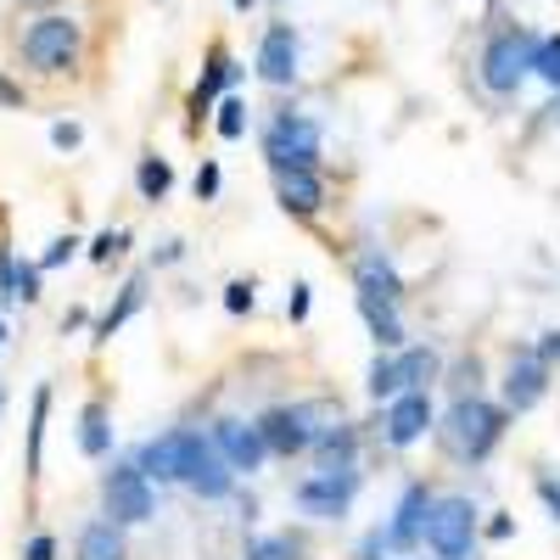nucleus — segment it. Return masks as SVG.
Instances as JSON below:
<instances>
[{
	"label": "nucleus",
	"instance_id": "1",
	"mask_svg": "<svg viewBox=\"0 0 560 560\" xmlns=\"http://www.w3.org/2000/svg\"><path fill=\"white\" fill-rule=\"evenodd\" d=\"M504 404H493V398H482V393H471V398H454L443 415H438V443L454 454V459H465V465H482L493 448H499V438H504Z\"/></svg>",
	"mask_w": 560,
	"mask_h": 560
},
{
	"label": "nucleus",
	"instance_id": "2",
	"mask_svg": "<svg viewBox=\"0 0 560 560\" xmlns=\"http://www.w3.org/2000/svg\"><path fill=\"white\" fill-rule=\"evenodd\" d=\"M79 57H84V28H79L73 18H62V12H39V18L23 28V62H28L34 73L62 79V73L79 68Z\"/></svg>",
	"mask_w": 560,
	"mask_h": 560
},
{
	"label": "nucleus",
	"instance_id": "3",
	"mask_svg": "<svg viewBox=\"0 0 560 560\" xmlns=\"http://www.w3.org/2000/svg\"><path fill=\"white\" fill-rule=\"evenodd\" d=\"M533 57H538V34H527L522 23L516 28H499L482 45V62H477L482 90H488V96H516V90L533 79Z\"/></svg>",
	"mask_w": 560,
	"mask_h": 560
},
{
	"label": "nucleus",
	"instance_id": "4",
	"mask_svg": "<svg viewBox=\"0 0 560 560\" xmlns=\"http://www.w3.org/2000/svg\"><path fill=\"white\" fill-rule=\"evenodd\" d=\"M427 549L438 560H471L477 549V504L465 499V493H448L432 504V516H427Z\"/></svg>",
	"mask_w": 560,
	"mask_h": 560
},
{
	"label": "nucleus",
	"instance_id": "5",
	"mask_svg": "<svg viewBox=\"0 0 560 560\" xmlns=\"http://www.w3.org/2000/svg\"><path fill=\"white\" fill-rule=\"evenodd\" d=\"M264 158L269 168H319V124L303 113H275L264 124Z\"/></svg>",
	"mask_w": 560,
	"mask_h": 560
},
{
	"label": "nucleus",
	"instance_id": "6",
	"mask_svg": "<svg viewBox=\"0 0 560 560\" xmlns=\"http://www.w3.org/2000/svg\"><path fill=\"white\" fill-rule=\"evenodd\" d=\"M359 471H308L298 488H292V504L303 510L308 522H342L353 499H359Z\"/></svg>",
	"mask_w": 560,
	"mask_h": 560
},
{
	"label": "nucleus",
	"instance_id": "7",
	"mask_svg": "<svg viewBox=\"0 0 560 560\" xmlns=\"http://www.w3.org/2000/svg\"><path fill=\"white\" fill-rule=\"evenodd\" d=\"M102 504H107V516L118 527H140V522H152V510H158V493H152V477L140 471V465H113V471L102 477Z\"/></svg>",
	"mask_w": 560,
	"mask_h": 560
},
{
	"label": "nucleus",
	"instance_id": "8",
	"mask_svg": "<svg viewBox=\"0 0 560 560\" xmlns=\"http://www.w3.org/2000/svg\"><path fill=\"white\" fill-rule=\"evenodd\" d=\"M314 420H319L314 404H275V409L258 415V432H264V443H269L275 459H292V454H308L314 448V438H319Z\"/></svg>",
	"mask_w": 560,
	"mask_h": 560
},
{
	"label": "nucleus",
	"instance_id": "9",
	"mask_svg": "<svg viewBox=\"0 0 560 560\" xmlns=\"http://www.w3.org/2000/svg\"><path fill=\"white\" fill-rule=\"evenodd\" d=\"M438 432V409H432V387H409L398 398H387V420H382V438L387 448H415Z\"/></svg>",
	"mask_w": 560,
	"mask_h": 560
},
{
	"label": "nucleus",
	"instance_id": "10",
	"mask_svg": "<svg viewBox=\"0 0 560 560\" xmlns=\"http://www.w3.org/2000/svg\"><path fill=\"white\" fill-rule=\"evenodd\" d=\"M213 448L230 459V471H264V459H275L269 454V443H264V432H258V420H236V415H224V420H213Z\"/></svg>",
	"mask_w": 560,
	"mask_h": 560
},
{
	"label": "nucleus",
	"instance_id": "11",
	"mask_svg": "<svg viewBox=\"0 0 560 560\" xmlns=\"http://www.w3.org/2000/svg\"><path fill=\"white\" fill-rule=\"evenodd\" d=\"M298 57H303V45H298V28L292 23H269L264 39H258V79L269 90H292L298 84Z\"/></svg>",
	"mask_w": 560,
	"mask_h": 560
},
{
	"label": "nucleus",
	"instance_id": "12",
	"mask_svg": "<svg viewBox=\"0 0 560 560\" xmlns=\"http://www.w3.org/2000/svg\"><path fill=\"white\" fill-rule=\"evenodd\" d=\"M549 393V364L538 359V348H522V353H510V370H504V409L510 415H527L538 409Z\"/></svg>",
	"mask_w": 560,
	"mask_h": 560
},
{
	"label": "nucleus",
	"instance_id": "13",
	"mask_svg": "<svg viewBox=\"0 0 560 560\" xmlns=\"http://www.w3.org/2000/svg\"><path fill=\"white\" fill-rule=\"evenodd\" d=\"M432 504H438V493H432L427 482H409V488H404V499H398V510H393V522H387L393 555H409V549L427 544V516H432Z\"/></svg>",
	"mask_w": 560,
	"mask_h": 560
},
{
	"label": "nucleus",
	"instance_id": "14",
	"mask_svg": "<svg viewBox=\"0 0 560 560\" xmlns=\"http://www.w3.org/2000/svg\"><path fill=\"white\" fill-rule=\"evenodd\" d=\"M275 197L292 219H314L325 208V179L319 168H275Z\"/></svg>",
	"mask_w": 560,
	"mask_h": 560
},
{
	"label": "nucleus",
	"instance_id": "15",
	"mask_svg": "<svg viewBox=\"0 0 560 560\" xmlns=\"http://www.w3.org/2000/svg\"><path fill=\"white\" fill-rule=\"evenodd\" d=\"M314 471H359V432L348 427V420H337V427H319L314 438Z\"/></svg>",
	"mask_w": 560,
	"mask_h": 560
},
{
	"label": "nucleus",
	"instance_id": "16",
	"mask_svg": "<svg viewBox=\"0 0 560 560\" xmlns=\"http://www.w3.org/2000/svg\"><path fill=\"white\" fill-rule=\"evenodd\" d=\"M353 287H359V298L398 303V298H404V275L393 269L387 253H359V258H353Z\"/></svg>",
	"mask_w": 560,
	"mask_h": 560
},
{
	"label": "nucleus",
	"instance_id": "17",
	"mask_svg": "<svg viewBox=\"0 0 560 560\" xmlns=\"http://www.w3.org/2000/svg\"><path fill=\"white\" fill-rule=\"evenodd\" d=\"M179 459H185V427L179 432H163L152 443L135 448V465L147 471L152 482H179Z\"/></svg>",
	"mask_w": 560,
	"mask_h": 560
},
{
	"label": "nucleus",
	"instance_id": "18",
	"mask_svg": "<svg viewBox=\"0 0 560 560\" xmlns=\"http://www.w3.org/2000/svg\"><path fill=\"white\" fill-rule=\"evenodd\" d=\"M236 79H242L236 57H230L224 45H213V51H208V68H202V79H197V90H191V118L202 124V118H208V107H213V96H219V90H230Z\"/></svg>",
	"mask_w": 560,
	"mask_h": 560
},
{
	"label": "nucleus",
	"instance_id": "19",
	"mask_svg": "<svg viewBox=\"0 0 560 560\" xmlns=\"http://www.w3.org/2000/svg\"><path fill=\"white\" fill-rule=\"evenodd\" d=\"M79 560H129V544H124V527L107 516V522H90L73 544Z\"/></svg>",
	"mask_w": 560,
	"mask_h": 560
},
{
	"label": "nucleus",
	"instance_id": "20",
	"mask_svg": "<svg viewBox=\"0 0 560 560\" xmlns=\"http://www.w3.org/2000/svg\"><path fill=\"white\" fill-rule=\"evenodd\" d=\"M79 454L84 459H107L113 454V415H107V404H84L79 409Z\"/></svg>",
	"mask_w": 560,
	"mask_h": 560
},
{
	"label": "nucleus",
	"instance_id": "21",
	"mask_svg": "<svg viewBox=\"0 0 560 560\" xmlns=\"http://www.w3.org/2000/svg\"><path fill=\"white\" fill-rule=\"evenodd\" d=\"M359 319L370 325V342H376V348H404V319H398V303L359 298Z\"/></svg>",
	"mask_w": 560,
	"mask_h": 560
},
{
	"label": "nucleus",
	"instance_id": "22",
	"mask_svg": "<svg viewBox=\"0 0 560 560\" xmlns=\"http://www.w3.org/2000/svg\"><path fill=\"white\" fill-rule=\"evenodd\" d=\"M185 488H191L197 499H208V504H213V499H230V493H236V471H230V459L213 448V454L197 465V471H191V482H185Z\"/></svg>",
	"mask_w": 560,
	"mask_h": 560
},
{
	"label": "nucleus",
	"instance_id": "23",
	"mask_svg": "<svg viewBox=\"0 0 560 560\" xmlns=\"http://www.w3.org/2000/svg\"><path fill=\"white\" fill-rule=\"evenodd\" d=\"M398 353V382H404V393L409 387H432L438 376H443V359L432 353V348H393Z\"/></svg>",
	"mask_w": 560,
	"mask_h": 560
},
{
	"label": "nucleus",
	"instance_id": "24",
	"mask_svg": "<svg viewBox=\"0 0 560 560\" xmlns=\"http://www.w3.org/2000/svg\"><path fill=\"white\" fill-rule=\"evenodd\" d=\"M140 303H147V275L124 280V298H118V303H113V308H107V314L96 319V342H107V337L118 331V325H124V319H129V314H135Z\"/></svg>",
	"mask_w": 560,
	"mask_h": 560
},
{
	"label": "nucleus",
	"instance_id": "25",
	"mask_svg": "<svg viewBox=\"0 0 560 560\" xmlns=\"http://www.w3.org/2000/svg\"><path fill=\"white\" fill-rule=\"evenodd\" d=\"M247 560H303V544L292 533H253L247 538Z\"/></svg>",
	"mask_w": 560,
	"mask_h": 560
},
{
	"label": "nucleus",
	"instance_id": "26",
	"mask_svg": "<svg viewBox=\"0 0 560 560\" xmlns=\"http://www.w3.org/2000/svg\"><path fill=\"white\" fill-rule=\"evenodd\" d=\"M135 185H140V197H147V202H163V197H168V185H174V168H168L163 158H140Z\"/></svg>",
	"mask_w": 560,
	"mask_h": 560
},
{
	"label": "nucleus",
	"instance_id": "27",
	"mask_svg": "<svg viewBox=\"0 0 560 560\" xmlns=\"http://www.w3.org/2000/svg\"><path fill=\"white\" fill-rule=\"evenodd\" d=\"M364 393H370V398H398V393H404V382H398V353H393V348H387L376 364H370Z\"/></svg>",
	"mask_w": 560,
	"mask_h": 560
},
{
	"label": "nucleus",
	"instance_id": "28",
	"mask_svg": "<svg viewBox=\"0 0 560 560\" xmlns=\"http://www.w3.org/2000/svg\"><path fill=\"white\" fill-rule=\"evenodd\" d=\"M45 415H51V387H34V420H28V477H39V448H45Z\"/></svg>",
	"mask_w": 560,
	"mask_h": 560
},
{
	"label": "nucleus",
	"instance_id": "29",
	"mask_svg": "<svg viewBox=\"0 0 560 560\" xmlns=\"http://www.w3.org/2000/svg\"><path fill=\"white\" fill-rule=\"evenodd\" d=\"M533 79H544L549 90H560V34L538 39V57H533Z\"/></svg>",
	"mask_w": 560,
	"mask_h": 560
},
{
	"label": "nucleus",
	"instance_id": "30",
	"mask_svg": "<svg viewBox=\"0 0 560 560\" xmlns=\"http://www.w3.org/2000/svg\"><path fill=\"white\" fill-rule=\"evenodd\" d=\"M213 129H219L224 140H242V135H247V102H242V96H224V102H219Z\"/></svg>",
	"mask_w": 560,
	"mask_h": 560
},
{
	"label": "nucleus",
	"instance_id": "31",
	"mask_svg": "<svg viewBox=\"0 0 560 560\" xmlns=\"http://www.w3.org/2000/svg\"><path fill=\"white\" fill-rule=\"evenodd\" d=\"M124 247H129V230H102V236L90 242V258H96V264H107V258H118Z\"/></svg>",
	"mask_w": 560,
	"mask_h": 560
},
{
	"label": "nucleus",
	"instance_id": "32",
	"mask_svg": "<svg viewBox=\"0 0 560 560\" xmlns=\"http://www.w3.org/2000/svg\"><path fill=\"white\" fill-rule=\"evenodd\" d=\"M12 298H23V303H34V298H39V264L12 269Z\"/></svg>",
	"mask_w": 560,
	"mask_h": 560
},
{
	"label": "nucleus",
	"instance_id": "33",
	"mask_svg": "<svg viewBox=\"0 0 560 560\" xmlns=\"http://www.w3.org/2000/svg\"><path fill=\"white\" fill-rule=\"evenodd\" d=\"M224 308H230V314H253V280H236V287H224Z\"/></svg>",
	"mask_w": 560,
	"mask_h": 560
},
{
	"label": "nucleus",
	"instance_id": "34",
	"mask_svg": "<svg viewBox=\"0 0 560 560\" xmlns=\"http://www.w3.org/2000/svg\"><path fill=\"white\" fill-rule=\"evenodd\" d=\"M219 197V163H202L197 168V202H213Z\"/></svg>",
	"mask_w": 560,
	"mask_h": 560
},
{
	"label": "nucleus",
	"instance_id": "35",
	"mask_svg": "<svg viewBox=\"0 0 560 560\" xmlns=\"http://www.w3.org/2000/svg\"><path fill=\"white\" fill-rule=\"evenodd\" d=\"M73 253H79V242H73V236H57V242H51V253L39 258V269H57V264H68Z\"/></svg>",
	"mask_w": 560,
	"mask_h": 560
},
{
	"label": "nucleus",
	"instance_id": "36",
	"mask_svg": "<svg viewBox=\"0 0 560 560\" xmlns=\"http://www.w3.org/2000/svg\"><path fill=\"white\" fill-rule=\"evenodd\" d=\"M538 499H544V510H549V522L560 527V482H555V477H538Z\"/></svg>",
	"mask_w": 560,
	"mask_h": 560
},
{
	"label": "nucleus",
	"instance_id": "37",
	"mask_svg": "<svg viewBox=\"0 0 560 560\" xmlns=\"http://www.w3.org/2000/svg\"><path fill=\"white\" fill-rule=\"evenodd\" d=\"M79 140H84V129H79V124H51V147H57V152H73Z\"/></svg>",
	"mask_w": 560,
	"mask_h": 560
},
{
	"label": "nucleus",
	"instance_id": "38",
	"mask_svg": "<svg viewBox=\"0 0 560 560\" xmlns=\"http://www.w3.org/2000/svg\"><path fill=\"white\" fill-rule=\"evenodd\" d=\"M382 555H393V544H387V527H376L364 544H359V560H382Z\"/></svg>",
	"mask_w": 560,
	"mask_h": 560
},
{
	"label": "nucleus",
	"instance_id": "39",
	"mask_svg": "<svg viewBox=\"0 0 560 560\" xmlns=\"http://www.w3.org/2000/svg\"><path fill=\"white\" fill-rule=\"evenodd\" d=\"M23 560H57V538L51 533H34L28 549H23Z\"/></svg>",
	"mask_w": 560,
	"mask_h": 560
},
{
	"label": "nucleus",
	"instance_id": "40",
	"mask_svg": "<svg viewBox=\"0 0 560 560\" xmlns=\"http://www.w3.org/2000/svg\"><path fill=\"white\" fill-rule=\"evenodd\" d=\"M287 314H292V319H308V287H303V280H298L292 298H287Z\"/></svg>",
	"mask_w": 560,
	"mask_h": 560
},
{
	"label": "nucleus",
	"instance_id": "41",
	"mask_svg": "<svg viewBox=\"0 0 560 560\" xmlns=\"http://www.w3.org/2000/svg\"><path fill=\"white\" fill-rule=\"evenodd\" d=\"M538 359H544L549 370L560 364V331H544V342H538Z\"/></svg>",
	"mask_w": 560,
	"mask_h": 560
},
{
	"label": "nucleus",
	"instance_id": "42",
	"mask_svg": "<svg viewBox=\"0 0 560 560\" xmlns=\"http://www.w3.org/2000/svg\"><path fill=\"white\" fill-rule=\"evenodd\" d=\"M23 102H28L23 90H18L12 79H0V107H18V113H23Z\"/></svg>",
	"mask_w": 560,
	"mask_h": 560
},
{
	"label": "nucleus",
	"instance_id": "43",
	"mask_svg": "<svg viewBox=\"0 0 560 560\" xmlns=\"http://www.w3.org/2000/svg\"><path fill=\"white\" fill-rule=\"evenodd\" d=\"M510 533H516V527H510V516H493L488 522V538H510Z\"/></svg>",
	"mask_w": 560,
	"mask_h": 560
},
{
	"label": "nucleus",
	"instance_id": "44",
	"mask_svg": "<svg viewBox=\"0 0 560 560\" xmlns=\"http://www.w3.org/2000/svg\"><path fill=\"white\" fill-rule=\"evenodd\" d=\"M18 7H23V12H51L57 0H18Z\"/></svg>",
	"mask_w": 560,
	"mask_h": 560
},
{
	"label": "nucleus",
	"instance_id": "45",
	"mask_svg": "<svg viewBox=\"0 0 560 560\" xmlns=\"http://www.w3.org/2000/svg\"><path fill=\"white\" fill-rule=\"evenodd\" d=\"M230 7H236V12H253V7H258V0H230Z\"/></svg>",
	"mask_w": 560,
	"mask_h": 560
},
{
	"label": "nucleus",
	"instance_id": "46",
	"mask_svg": "<svg viewBox=\"0 0 560 560\" xmlns=\"http://www.w3.org/2000/svg\"><path fill=\"white\" fill-rule=\"evenodd\" d=\"M0 342H7V319H0Z\"/></svg>",
	"mask_w": 560,
	"mask_h": 560
},
{
	"label": "nucleus",
	"instance_id": "47",
	"mask_svg": "<svg viewBox=\"0 0 560 560\" xmlns=\"http://www.w3.org/2000/svg\"><path fill=\"white\" fill-rule=\"evenodd\" d=\"M0 409H7V387H0Z\"/></svg>",
	"mask_w": 560,
	"mask_h": 560
}]
</instances>
